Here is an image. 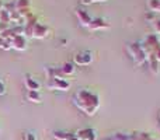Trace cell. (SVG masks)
Listing matches in <instances>:
<instances>
[{
    "label": "cell",
    "instance_id": "cell-1",
    "mask_svg": "<svg viewBox=\"0 0 160 140\" xmlns=\"http://www.w3.org/2000/svg\"><path fill=\"white\" fill-rule=\"evenodd\" d=\"M73 104L87 116H94L101 102H100V97L96 93H91L86 88H80L73 95Z\"/></svg>",
    "mask_w": 160,
    "mask_h": 140
},
{
    "label": "cell",
    "instance_id": "cell-2",
    "mask_svg": "<svg viewBox=\"0 0 160 140\" xmlns=\"http://www.w3.org/2000/svg\"><path fill=\"white\" fill-rule=\"evenodd\" d=\"M125 49H127L128 56L131 58V60L133 62L135 66L139 67V66H142V65L146 63L148 56H146V53L143 52V49L141 48L139 42H129V44H127Z\"/></svg>",
    "mask_w": 160,
    "mask_h": 140
},
{
    "label": "cell",
    "instance_id": "cell-3",
    "mask_svg": "<svg viewBox=\"0 0 160 140\" xmlns=\"http://www.w3.org/2000/svg\"><path fill=\"white\" fill-rule=\"evenodd\" d=\"M139 45L143 49V52L146 53V56L155 55V52L160 48V38L155 34H149L139 42Z\"/></svg>",
    "mask_w": 160,
    "mask_h": 140
},
{
    "label": "cell",
    "instance_id": "cell-4",
    "mask_svg": "<svg viewBox=\"0 0 160 140\" xmlns=\"http://www.w3.org/2000/svg\"><path fill=\"white\" fill-rule=\"evenodd\" d=\"M47 88L52 91H69L70 90V81L62 77H53V79L47 80Z\"/></svg>",
    "mask_w": 160,
    "mask_h": 140
},
{
    "label": "cell",
    "instance_id": "cell-5",
    "mask_svg": "<svg viewBox=\"0 0 160 140\" xmlns=\"http://www.w3.org/2000/svg\"><path fill=\"white\" fill-rule=\"evenodd\" d=\"M94 60V56H93V52H90V51H80L78 52L75 56H73V63L76 65V66H88V65H91Z\"/></svg>",
    "mask_w": 160,
    "mask_h": 140
},
{
    "label": "cell",
    "instance_id": "cell-6",
    "mask_svg": "<svg viewBox=\"0 0 160 140\" xmlns=\"http://www.w3.org/2000/svg\"><path fill=\"white\" fill-rule=\"evenodd\" d=\"M76 65L73 62H65L62 63L59 67H55L56 70V77H62V79H66V77H70L76 73Z\"/></svg>",
    "mask_w": 160,
    "mask_h": 140
},
{
    "label": "cell",
    "instance_id": "cell-7",
    "mask_svg": "<svg viewBox=\"0 0 160 140\" xmlns=\"http://www.w3.org/2000/svg\"><path fill=\"white\" fill-rule=\"evenodd\" d=\"M10 46H11V49H16L18 52H22V51L27 49L28 41L24 36V34H14L13 38L10 39Z\"/></svg>",
    "mask_w": 160,
    "mask_h": 140
},
{
    "label": "cell",
    "instance_id": "cell-8",
    "mask_svg": "<svg viewBox=\"0 0 160 140\" xmlns=\"http://www.w3.org/2000/svg\"><path fill=\"white\" fill-rule=\"evenodd\" d=\"M51 34V28L48 25L42 24V22L37 21L34 24L32 28V32H31V38H35V39H45L48 35Z\"/></svg>",
    "mask_w": 160,
    "mask_h": 140
},
{
    "label": "cell",
    "instance_id": "cell-9",
    "mask_svg": "<svg viewBox=\"0 0 160 140\" xmlns=\"http://www.w3.org/2000/svg\"><path fill=\"white\" fill-rule=\"evenodd\" d=\"M110 28H111V24L107 20L102 18V17H96V18L91 20L87 30L94 32V31H105V30H110Z\"/></svg>",
    "mask_w": 160,
    "mask_h": 140
},
{
    "label": "cell",
    "instance_id": "cell-10",
    "mask_svg": "<svg viewBox=\"0 0 160 140\" xmlns=\"http://www.w3.org/2000/svg\"><path fill=\"white\" fill-rule=\"evenodd\" d=\"M75 135L79 140H97V130L93 129V128L79 129Z\"/></svg>",
    "mask_w": 160,
    "mask_h": 140
},
{
    "label": "cell",
    "instance_id": "cell-11",
    "mask_svg": "<svg viewBox=\"0 0 160 140\" xmlns=\"http://www.w3.org/2000/svg\"><path fill=\"white\" fill-rule=\"evenodd\" d=\"M75 13H76V17H78L80 25H82V27H84V28H87L88 24L91 22V20H93V17H91L86 10H83V8H76Z\"/></svg>",
    "mask_w": 160,
    "mask_h": 140
},
{
    "label": "cell",
    "instance_id": "cell-12",
    "mask_svg": "<svg viewBox=\"0 0 160 140\" xmlns=\"http://www.w3.org/2000/svg\"><path fill=\"white\" fill-rule=\"evenodd\" d=\"M24 87L27 91H39L41 84H39V81H37L34 77L25 76L24 77Z\"/></svg>",
    "mask_w": 160,
    "mask_h": 140
},
{
    "label": "cell",
    "instance_id": "cell-13",
    "mask_svg": "<svg viewBox=\"0 0 160 140\" xmlns=\"http://www.w3.org/2000/svg\"><path fill=\"white\" fill-rule=\"evenodd\" d=\"M146 63L149 65V70L152 74H155V76H158L160 73V63L158 62V59L155 58V55H149L148 56V60Z\"/></svg>",
    "mask_w": 160,
    "mask_h": 140
},
{
    "label": "cell",
    "instance_id": "cell-14",
    "mask_svg": "<svg viewBox=\"0 0 160 140\" xmlns=\"http://www.w3.org/2000/svg\"><path fill=\"white\" fill-rule=\"evenodd\" d=\"M25 98L28 102H32V104H41L42 102V95L39 91H27Z\"/></svg>",
    "mask_w": 160,
    "mask_h": 140
},
{
    "label": "cell",
    "instance_id": "cell-15",
    "mask_svg": "<svg viewBox=\"0 0 160 140\" xmlns=\"http://www.w3.org/2000/svg\"><path fill=\"white\" fill-rule=\"evenodd\" d=\"M53 138L56 140H79L76 138L75 133H69V132H61V130H55L53 132Z\"/></svg>",
    "mask_w": 160,
    "mask_h": 140
},
{
    "label": "cell",
    "instance_id": "cell-16",
    "mask_svg": "<svg viewBox=\"0 0 160 140\" xmlns=\"http://www.w3.org/2000/svg\"><path fill=\"white\" fill-rule=\"evenodd\" d=\"M146 7H148V10L153 14L160 13V0H148Z\"/></svg>",
    "mask_w": 160,
    "mask_h": 140
},
{
    "label": "cell",
    "instance_id": "cell-17",
    "mask_svg": "<svg viewBox=\"0 0 160 140\" xmlns=\"http://www.w3.org/2000/svg\"><path fill=\"white\" fill-rule=\"evenodd\" d=\"M102 140H129V133H114V135L104 138Z\"/></svg>",
    "mask_w": 160,
    "mask_h": 140
},
{
    "label": "cell",
    "instance_id": "cell-18",
    "mask_svg": "<svg viewBox=\"0 0 160 140\" xmlns=\"http://www.w3.org/2000/svg\"><path fill=\"white\" fill-rule=\"evenodd\" d=\"M150 24H152L153 34L159 36V35H160V18H155L152 22H150Z\"/></svg>",
    "mask_w": 160,
    "mask_h": 140
},
{
    "label": "cell",
    "instance_id": "cell-19",
    "mask_svg": "<svg viewBox=\"0 0 160 140\" xmlns=\"http://www.w3.org/2000/svg\"><path fill=\"white\" fill-rule=\"evenodd\" d=\"M24 140H38L37 139V135L32 132H25L24 133Z\"/></svg>",
    "mask_w": 160,
    "mask_h": 140
},
{
    "label": "cell",
    "instance_id": "cell-20",
    "mask_svg": "<svg viewBox=\"0 0 160 140\" xmlns=\"http://www.w3.org/2000/svg\"><path fill=\"white\" fill-rule=\"evenodd\" d=\"M6 91H7V88H6V84L0 80V97H3L6 94Z\"/></svg>",
    "mask_w": 160,
    "mask_h": 140
},
{
    "label": "cell",
    "instance_id": "cell-21",
    "mask_svg": "<svg viewBox=\"0 0 160 140\" xmlns=\"http://www.w3.org/2000/svg\"><path fill=\"white\" fill-rule=\"evenodd\" d=\"M145 18H146V21L152 22L153 20L156 18V17H155V14H153V13H150V11H148V13H146V16H145Z\"/></svg>",
    "mask_w": 160,
    "mask_h": 140
},
{
    "label": "cell",
    "instance_id": "cell-22",
    "mask_svg": "<svg viewBox=\"0 0 160 140\" xmlns=\"http://www.w3.org/2000/svg\"><path fill=\"white\" fill-rule=\"evenodd\" d=\"M155 58L158 59V62L160 63V48H159V49H158V51H156V52H155Z\"/></svg>",
    "mask_w": 160,
    "mask_h": 140
},
{
    "label": "cell",
    "instance_id": "cell-23",
    "mask_svg": "<svg viewBox=\"0 0 160 140\" xmlns=\"http://www.w3.org/2000/svg\"><path fill=\"white\" fill-rule=\"evenodd\" d=\"M91 2V4H93V3H104V2H107V0H90Z\"/></svg>",
    "mask_w": 160,
    "mask_h": 140
},
{
    "label": "cell",
    "instance_id": "cell-24",
    "mask_svg": "<svg viewBox=\"0 0 160 140\" xmlns=\"http://www.w3.org/2000/svg\"><path fill=\"white\" fill-rule=\"evenodd\" d=\"M148 140H158V139H153V138H150V139H148Z\"/></svg>",
    "mask_w": 160,
    "mask_h": 140
},
{
    "label": "cell",
    "instance_id": "cell-25",
    "mask_svg": "<svg viewBox=\"0 0 160 140\" xmlns=\"http://www.w3.org/2000/svg\"><path fill=\"white\" fill-rule=\"evenodd\" d=\"M159 121H160V112H159Z\"/></svg>",
    "mask_w": 160,
    "mask_h": 140
}]
</instances>
